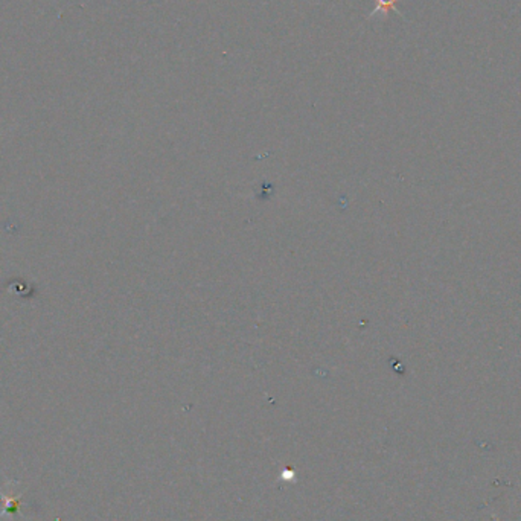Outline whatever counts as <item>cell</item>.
<instances>
[{"label":"cell","instance_id":"6da1fadb","mask_svg":"<svg viewBox=\"0 0 521 521\" xmlns=\"http://www.w3.org/2000/svg\"><path fill=\"white\" fill-rule=\"evenodd\" d=\"M13 482L8 483V492L5 491H0V497H2L4 503H5V507L4 510L0 512V518H4L5 515H14L19 512L20 506H22V497H23V492H19L17 495L13 494Z\"/></svg>","mask_w":521,"mask_h":521}]
</instances>
